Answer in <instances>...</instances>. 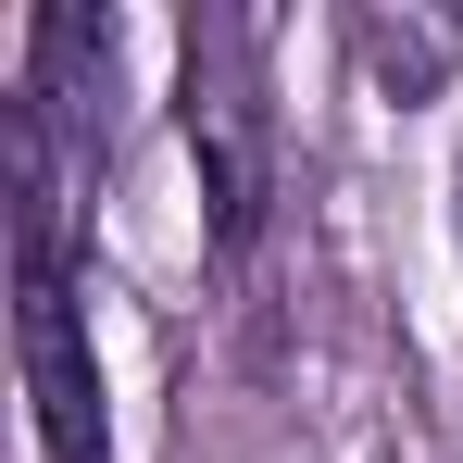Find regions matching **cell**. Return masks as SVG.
<instances>
[{"mask_svg":"<svg viewBox=\"0 0 463 463\" xmlns=\"http://www.w3.org/2000/svg\"><path fill=\"white\" fill-rule=\"evenodd\" d=\"M13 364H25V413L51 463H113V413H100V351H88L76 301V238H63V188H51V138L13 113Z\"/></svg>","mask_w":463,"mask_h":463,"instance_id":"cell-1","label":"cell"},{"mask_svg":"<svg viewBox=\"0 0 463 463\" xmlns=\"http://www.w3.org/2000/svg\"><path fill=\"white\" fill-rule=\"evenodd\" d=\"M188 151H201V201H213V238H250L263 213V100H250V38L238 25H201L188 38Z\"/></svg>","mask_w":463,"mask_h":463,"instance_id":"cell-2","label":"cell"},{"mask_svg":"<svg viewBox=\"0 0 463 463\" xmlns=\"http://www.w3.org/2000/svg\"><path fill=\"white\" fill-rule=\"evenodd\" d=\"M451 250H463V151H451Z\"/></svg>","mask_w":463,"mask_h":463,"instance_id":"cell-3","label":"cell"}]
</instances>
